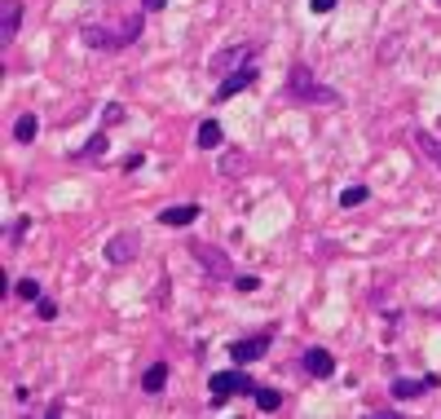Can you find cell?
<instances>
[{
  "label": "cell",
  "mask_w": 441,
  "mask_h": 419,
  "mask_svg": "<svg viewBox=\"0 0 441 419\" xmlns=\"http://www.w3.org/2000/svg\"><path fill=\"white\" fill-rule=\"evenodd\" d=\"M287 97L292 102H309V106H331V102H340V93L336 89H327V84L309 71V66H292V75H287Z\"/></svg>",
  "instance_id": "obj_1"
},
{
  "label": "cell",
  "mask_w": 441,
  "mask_h": 419,
  "mask_svg": "<svg viewBox=\"0 0 441 419\" xmlns=\"http://www.w3.org/2000/svg\"><path fill=\"white\" fill-rule=\"evenodd\" d=\"M137 36H142V18H137V13H128L119 27H84L89 49H124V45H133Z\"/></svg>",
  "instance_id": "obj_2"
},
{
  "label": "cell",
  "mask_w": 441,
  "mask_h": 419,
  "mask_svg": "<svg viewBox=\"0 0 441 419\" xmlns=\"http://www.w3.org/2000/svg\"><path fill=\"white\" fill-rule=\"evenodd\" d=\"M208 393H212V406H225V402L239 397V393H256V384L243 367H230V371H216L208 380Z\"/></svg>",
  "instance_id": "obj_3"
},
{
  "label": "cell",
  "mask_w": 441,
  "mask_h": 419,
  "mask_svg": "<svg viewBox=\"0 0 441 419\" xmlns=\"http://www.w3.org/2000/svg\"><path fill=\"white\" fill-rule=\"evenodd\" d=\"M269 353V335H247V340H234L230 344V358L234 367H247V362H260Z\"/></svg>",
  "instance_id": "obj_4"
},
{
  "label": "cell",
  "mask_w": 441,
  "mask_h": 419,
  "mask_svg": "<svg viewBox=\"0 0 441 419\" xmlns=\"http://www.w3.org/2000/svg\"><path fill=\"white\" fill-rule=\"evenodd\" d=\"M190 251H195V260H199L212 278H230V256H225L221 247H212V243H195Z\"/></svg>",
  "instance_id": "obj_5"
},
{
  "label": "cell",
  "mask_w": 441,
  "mask_h": 419,
  "mask_svg": "<svg viewBox=\"0 0 441 419\" xmlns=\"http://www.w3.org/2000/svg\"><path fill=\"white\" fill-rule=\"evenodd\" d=\"M252 62V45H234V49H221L216 58H212V75H230V71H239V66Z\"/></svg>",
  "instance_id": "obj_6"
},
{
  "label": "cell",
  "mask_w": 441,
  "mask_h": 419,
  "mask_svg": "<svg viewBox=\"0 0 441 419\" xmlns=\"http://www.w3.org/2000/svg\"><path fill=\"white\" fill-rule=\"evenodd\" d=\"M256 84V66L247 62V66H239V71H230L225 80H221V89H216V102H230L234 93H243V89H252Z\"/></svg>",
  "instance_id": "obj_7"
},
{
  "label": "cell",
  "mask_w": 441,
  "mask_h": 419,
  "mask_svg": "<svg viewBox=\"0 0 441 419\" xmlns=\"http://www.w3.org/2000/svg\"><path fill=\"white\" fill-rule=\"evenodd\" d=\"M300 362H305V371L313 375V380H331V375H336V358H331L322 344L305 348V353H300Z\"/></svg>",
  "instance_id": "obj_8"
},
{
  "label": "cell",
  "mask_w": 441,
  "mask_h": 419,
  "mask_svg": "<svg viewBox=\"0 0 441 419\" xmlns=\"http://www.w3.org/2000/svg\"><path fill=\"white\" fill-rule=\"evenodd\" d=\"M133 256H137V234H133V230H119L115 239L106 243V260H110V265H128Z\"/></svg>",
  "instance_id": "obj_9"
},
{
  "label": "cell",
  "mask_w": 441,
  "mask_h": 419,
  "mask_svg": "<svg viewBox=\"0 0 441 419\" xmlns=\"http://www.w3.org/2000/svg\"><path fill=\"white\" fill-rule=\"evenodd\" d=\"M195 216H199V203H172V207H163V212H159V226L181 230V226H190Z\"/></svg>",
  "instance_id": "obj_10"
},
{
  "label": "cell",
  "mask_w": 441,
  "mask_h": 419,
  "mask_svg": "<svg viewBox=\"0 0 441 419\" xmlns=\"http://www.w3.org/2000/svg\"><path fill=\"white\" fill-rule=\"evenodd\" d=\"M437 380H433V375H428V380H406V375H402V380H393V397L397 402H415V397H424V388H433Z\"/></svg>",
  "instance_id": "obj_11"
},
{
  "label": "cell",
  "mask_w": 441,
  "mask_h": 419,
  "mask_svg": "<svg viewBox=\"0 0 441 419\" xmlns=\"http://www.w3.org/2000/svg\"><path fill=\"white\" fill-rule=\"evenodd\" d=\"M18 22H22V0H5V22H0V40H9L18 36Z\"/></svg>",
  "instance_id": "obj_12"
},
{
  "label": "cell",
  "mask_w": 441,
  "mask_h": 419,
  "mask_svg": "<svg viewBox=\"0 0 441 419\" xmlns=\"http://www.w3.org/2000/svg\"><path fill=\"white\" fill-rule=\"evenodd\" d=\"M221 137H225V133H221V124H216V119H203V124H199V133H195V142H199L203 150H216V146H221Z\"/></svg>",
  "instance_id": "obj_13"
},
{
  "label": "cell",
  "mask_w": 441,
  "mask_h": 419,
  "mask_svg": "<svg viewBox=\"0 0 441 419\" xmlns=\"http://www.w3.org/2000/svg\"><path fill=\"white\" fill-rule=\"evenodd\" d=\"M163 384H168V362H155V367H146V375H142V388H146V393H159Z\"/></svg>",
  "instance_id": "obj_14"
},
{
  "label": "cell",
  "mask_w": 441,
  "mask_h": 419,
  "mask_svg": "<svg viewBox=\"0 0 441 419\" xmlns=\"http://www.w3.org/2000/svg\"><path fill=\"white\" fill-rule=\"evenodd\" d=\"M415 146H419L424 155H428V159L441 168V137H437V133H424V128H415Z\"/></svg>",
  "instance_id": "obj_15"
},
{
  "label": "cell",
  "mask_w": 441,
  "mask_h": 419,
  "mask_svg": "<svg viewBox=\"0 0 441 419\" xmlns=\"http://www.w3.org/2000/svg\"><path fill=\"white\" fill-rule=\"evenodd\" d=\"M36 133H40V119L31 115V110H27V115H22L18 124H13V137H18V142L27 146V142H36Z\"/></svg>",
  "instance_id": "obj_16"
},
{
  "label": "cell",
  "mask_w": 441,
  "mask_h": 419,
  "mask_svg": "<svg viewBox=\"0 0 441 419\" xmlns=\"http://www.w3.org/2000/svg\"><path fill=\"white\" fill-rule=\"evenodd\" d=\"M13 296L27 300V304H36L40 300V283H36V278H18V283H13Z\"/></svg>",
  "instance_id": "obj_17"
},
{
  "label": "cell",
  "mask_w": 441,
  "mask_h": 419,
  "mask_svg": "<svg viewBox=\"0 0 441 419\" xmlns=\"http://www.w3.org/2000/svg\"><path fill=\"white\" fill-rule=\"evenodd\" d=\"M106 155V133H93L89 142H84V150H80L75 159H102Z\"/></svg>",
  "instance_id": "obj_18"
},
{
  "label": "cell",
  "mask_w": 441,
  "mask_h": 419,
  "mask_svg": "<svg viewBox=\"0 0 441 419\" xmlns=\"http://www.w3.org/2000/svg\"><path fill=\"white\" fill-rule=\"evenodd\" d=\"M366 186H349V190H340V207H357V203H366Z\"/></svg>",
  "instance_id": "obj_19"
},
{
  "label": "cell",
  "mask_w": 441,
  "mask_h": 419,
  "mask_svg": "<svg viewBox=\"0 0 441 419\" xmlns=\"http://www.w3.org/2000/svg\"><path fill=\"white\" fill-rule=\"evenodd\" d=\"M256 406L260 411H278L283 406V393H274V388H256Z\"/></svg>",
  "instance_id": "obj_20"
},
{
  "label": "cell",
  "mask_w": 441,
  "mask_h": 419,
  "mask_svg": "<svg viewBox=\"0 0 441 419\" xmlns=\"http://www.w3.org/2000/svg\"><path fill=\"white\" fill-rule=\"evenodd\" d=\"M36 314H40V318H45V323H53V318H58V304H53V300H45V296H40V300H36Z\"/></svg>",
  "instance_id": "obj_21"
},
{
  "label": "cell",
  "mask_w": 441,
  "mask_h": 419,
  "mask_svg": "<svg viewBox=\"0 0 441 419\" xmlns=\"http://www.w3.org/2000/svg\"><path fill=\"white\" fill-rule=\"evenodd\" d=\"M239 168H243V155H239V150H230V155L221 159V172H225V177H230V172H239Z\"/></svg>",
  "instance_id": "obj_22"
},
{
  "label": "cell",
  "mask_w": 441,
  "mask_h": 419,
  "mask_svg": "<svg viewBox=\"0 0 441 419\" xmlns=\"http://www.w3.org/2000/svg\"><path fill=\"white\" fill-rule=\"evenodd\" d=\"M256 287H260V278H252V274L234 278V291H243V296H247V291H256Z\"/></svg>",
  "instance_id": "obj_23"
},
{
  "label": "cell",
  "mask_w": 441,
  "mask_h": 419,
  "mask_svg": "<svg viewBox=\"0 0 441 419\" xmlns=\"http://www.w3.org/2000/svg\"><path fill=\"white\" fill-rule=\"evenodd\" d=\"M27 226H31V221H27V216H22V221H18V226H13V230H9V243H18V239H22V234H27Z\"/></svg>",
  "instance_id": "obj_24"
},
{
  "label": "cell",
  "mask_w": 441,
  "mask_h": 419,
  "mask_svg": "<svg viewBox=\"0 0 441 419\" xmlns=\"http://www.w3.org/2000/svg\"><path fill=\"white\" fill-rule=\"evenodd\" d=\"M309 9L313 13H331V9H336V0H309Z\"/></svg>",
  "instance_id": "obj_25"
},
{
  "label": "cell",
  "mask_w": 441,
  "mask_h": 419,
  "mask_svg": "<svg viewBox=\"0 0 441 419\" xmlns=\"http://www.w3.org/2000/svg\"><path fill=\"white\" fill-rule=\"evenodd\" d=\"M142 163H146V155H128V159H124V172H137Z\"/></svg>",
  "instance_id": "obj_26"
},
{
  "label": "cell",
  "mask_w": 441,
  "mask_h": 419,
  "mask_svg": "<svg viewBox=\"0 0 441 419\" xmlns=\"http://www.w3.org/2000/svg\"><path fill=\"white\" fill-rule=\"evenodd\" d=\"M437 133H441V119H437Z\"/></svg>",
  "instance_id": "obj_27"
},
{
  "label": "cell",
  "mask_w": 441,
  "mask_h": 419,
  "mask_svg": "<svg viewBox=\"0 0 441 419\" xmlns=\"http://www.w3.org/2000/svg\"><path fill=\"white\" fill-rule=\"evenodd\" d=\"M437 5H441V0H437Z\"/></svg>",
  "instance_id": "obj_28"
}]
</instances>
